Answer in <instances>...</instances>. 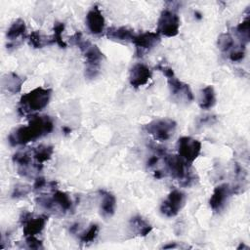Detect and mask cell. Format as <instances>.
<instances>
[{
  "label": "cell",
  "mask_w": 250,
  "mask_h": 250,
  "mask_svg": "<svg viewBox=\"0 0 250 250\" xmlns=\"http://www.w3.org/2000/svg\"><path fill=\"white\" fill-rule=\"evenodd\" d=\"M30 152H31V155H32L35 163H37L38 165L43 167L44 163L51 159L53 152H54V148L52 146L40 145L37 147L31 148Z\"/></svg>",
  "instance_id": "7402d4cb"
},
{
  "label": "cell",
  "mask_w": 250,
  "mask_h": 250,
  "mask_svg": "<svg viewBox=\"0 0 250 250\" xmlns=\"http://www.w3.org/2000/svg\"><path fill=\"white\" fill-rule=\"evenodd\" d=\"M134 36H135L134 30L125 26H118V27L111 26L106 30V37L110 40H114L118 42L132 43Z\"/></svg>",
  "instance_id": "44dd1931"
},
{
  "label": "cell",
  "mask_w": 250,
  "mask_h": 250,
  "mask_svg": "<svg viewBox=\"0 0 250 250\" xmlns=\"http://www.w3.org/2000/svg\"><path fill=\"white\" fill-rule=\"evenodd\" d=\"M177 128V123L171 118L154 119L144 126L146 132L154 140L165 142L168 141Z\"/></svg>",
  "instance_id": "8992f818"
},
{
  "label": "cell",
  "mask_w": 250,
  "mask_h": 250,
  "mask_svg": "<svg viewBox=\"0 0 250 250\" xmlns=\"http://www.w3.org/2000/svg\"><path fill=\"white\" fill-rule=\"evenodd\" d=\"M99 230H100L99 225L91 224L85 231L80 233V235H79L80 242L84 243V244H88V243L94 241L99 234Z\"/></svg>",
  "instance_id": "484cf974"
},
{
  "label": "cell",
  "mask_w": 250,
  "mask_h": 250,
  "mask_svg": "<svg viewBox=\"0 0 250 250\" xmlns=\"http://www.w3.org/2000/svg\"><path fill=\"white\" fill-rule=\"evenodd\" d=\"M241 248H245V249H248V246H246V245H244L243 243H240V245L237 247V249L239 250V249H241Z\"/></svg>",
  "instance_id": "836d02e7"
},
{
  "label": "cell",
  "mask_w": 250,
  "mask_h": 250,
  "mask_svg": "<svg viewBox=\"0 0 250 250\" xmlns=\"http://www.w3.org/2000/svg\"><path fill=\"white\" fill-rule=\"evenodd\" d=\"M31 187L26 185H17L12 191L13 198H21L26 196L31 191Z\"/></svg>",
  "instance_id": "f546056e"
},
{
  "label": "cell",
  "mask_w": 250,
  "mask_h": 250,
  "mask_svg": "<svg viewBox=\"0 0 250 250\" xmlns=\"http://www.w3.org/2000/svg\"><path fill=\"white\" fill-rule=\"evenodd\" d=\"M64 23L61 22V21H57L54 23V27H53V31L54 34L52 35L54 38L55 43L60 47V48H66L67 44L63 41L62 39V32L64 30Z\"/></svg>",
  "instance_id": "4316f807"
},
{
  "label": "cell",
  "mask_w": 250,
  "mask_h": 250,
  "mask_svg": "<svg viewBox=\"0 0 250 250\" xmlns=\"http://www.w3.org/2000/svg\"><path fill=\"white\" fill-rule=\"evenodd\" d=\"M235 34L240 41V45L246 46L250 41V21L249 18H246L239 22L235 27Z\"/></svg>",
  "instance_id": "d4e9b609"
},
{
  "label": "cell",
  "mask_w": 250,
  "mask_h": 250,
  "mask_svg": "<svg viewBox=\"0 0 250 250\" xmlns=\"http://www.w3.org/2000/svg\"><path fill=\"white\" fill-rule=\"evenodd\" d=\"M48 221V216L40 215L35 217L31 212L24 210L20 216V223L22 226V232L24 237L36 236L41 233L44 229L46 223Z\"/></svg>",
  "instance_id": "9c48e42d"
},
{
  "label": "cell",
  "mask_w": 250,
  "mask_h": 250,
  "mask_svg": "<svg viewBox=\"0 0 250 250\" xmlns=\"http://www.w3.org/2000/svg\"><path fill=\"white\" fill-rule=\"evenodd\" d=\"M163 249H172V248H181L180 245H177L176 242H171L169 244H166V245H163L162 246Z\"/></svg>",
  "instance_id": "1f68e13d"
},
{
  "label": "cell",
  "mask_w": 250,
  "mask_h": 250,
  "mask_svg": "<svg viewBox=\"0 0 250 250\" xmlns=\"http://www.w3.org/2000/svg\"><path fill=\"white\" fill-rule=\"evenodd\" d=\"M12 159L18 173L24 178H33L43 168L35 163L30 150H19L13 155Z\"/></svg>",
  "instance_id": "ba28073f"
},
{
  "label": "cell",
  "mask_w": 250,
  "mask_h": 250,
  "mask_svg": "<svg viewBox=\"0 0 250 250\" xmlns=\"http://www.w3.org/2000/svg\"><path fill=\"white\" fill-rule=\"evenodd\" d=\"M160 35L157 32L146 31L135 34L132 43L136 47V54L138 57L144 56L160 43Z\"/></svg>",
  "instance_id": "7c38bea8"
},
{
  "label": "cell",
  "mask_w": 250,
  "mask_h": 250,
  "mask_svg": "<svg viewBox=\"0 0 250 250\" xmlns=\"http://www.w3.org/2000/svg\"><path fill=\"white\" fill-rule=\"evenodd\" d=\"M198 104L201 109H210L216 104V93L213 86L208 85L204 87L199 96Z\"/></svg>",
  "instance_id": "603a6c76"
},
{
  "label": "cell",
  "mask_w": 250,
  "mask_h": 250,
  "mask_svg": "<svg viewBox=\"0 0 250 250\" xmlns=\"http://www.w3.org/2000/svg\"><path fill=\"white\" fill-rule=\"evenodd\" d=\"M35 201L39 206L47 211H56L64 214L73 209V202L69 194L57 188L52 191L51 196L40 194L36 197Z\"/></svg>",
  "instance_id": "5b68a950"
},
{
  "label": "cell",
  "mask_w": 250,
  "mask_h": 250,
  "mask_svg": "<svg viewBox=\"0 0 250 250\" xmlns=\"http://www.w3.org/2000/svg\"><path fill=\"white\" fill-rule=\"evenodd\" d=\"M99 193L102 198L101 204H100L101 216L104 219H108L112 217L115 213L116 198L111 192L104 189H100Z\"/></svg>",
  "instance_id": "ac0fdd59"
},
{
  "label": "cell",
  "mask_w": 250,
  "mask_h": 250,
  "mask_svg": "<svg viewBox=\"0 0 250 250\" xmlns=\"http://www.w3.org/2000/svg\"><path fill=\"white\" fill-rule=\"evenodd\" d=\"M155 151L163 158L165 172L170 177L185 187H188L194 182L195 176L190 171V165L179 154H169L164 147L158 146L155 147Z\"/></svg>",
  "instance_id": "3957f363"
},
{
  "label": "cell",
  "mask_w": 250,
  "mask_h": 250,
  "mask_svg": "<svg viewBox=\"0 0 250 250\" xmlns=\"http://www.w3.org/2000/svg\"><path fill=\"white\" fill-rule=\"evenodd\" d=\"M233 193L234 189L229 184H221L217 186L209 199L211 209L215 212L222 211Z\"/></svg>",
  "instance_id": "4fadbf2b"
},
{
  "label": "cell",
  "mask_w": 250,
  "mask_h": 250,
  "mask_svg": "<svg viewBox=\"0 0 250 250\" xmlns=\"http://www.w3.org/2000/svg\"><path fill=\"white\" fill-rule=\"evenodd\" d=\"M194 15H196V18H197V19H201V18H202V17H201V14H199L198 12H195Z\"/></svg>",
  "instance_id": "e575fe53"
},
{
  "label": "cell",
  "mask_w": 250,
  "mask_h": 250,
  "mask_svg": "<svg viewBox=\"0 0 250 250\" xmlns=\"http://www.w3.org/2000/svg\"><path fill=\"white\" fill-rule=\"evenodd\" d=\"M166 78H167V83H168L170 93L175 99L180 101H185L188 103H190L193 101L194 96L192 94L190 87L187 83H184L183 81L179 80L175 76V74Z\"/></svg>",
  "instance_id": "9a60e30c"
},
{
  "label": "cell",
  "mask_w": 250,
  "mask_h": 250,
  "mask_svg": "<svg viewBox=\"0 0 250 250\" xmlns=\"http://www.w3.org/2000/svg\"><path fill=\"white\" fill-rule=\"evenodd\" d=\"M26 247L28 249H43V244L42 241L39 240L36 236H27L25 237V241H24Z\"/></svg>",
  "instance_id": "4dcf8cb0"
},
{
  "label": "cell",
  "mask_w": 250,
  "mask_h": 250,
  "mask_svg": "<svg viewBox=\"0 0 250 250\" xmlns=\"http://www.w3.org/2000/svg\"><path fill=\"white\" fill-rule=\"evenodd\" d=\"M181 21L174 9H164L157 21V33L165 37H175L179 34Z\"/></svg>",
  "instance_id": "52a82bcc"
},
{
  "label": "cell",
  "mask_w": 250,
  "mask_h": 250,
  "mask_svg": "<svg viewBox=\"0 0 250 250\" xmlns=\"http://www.w3.org/2000/svg\"><path fill=\"white\" fill-rule=\"evenodd\" d=\"M129 228L132 233L142 237L146 236L152 230V226L150 223L140 215H136L130 219Z\"/></svg>",
  "instance_id": "ffe728a7"
},
{
  "label": "cell",
  "mask_w": 250,
  "mask_h": 250,
  "mask_svg": "<svg viewBox=\"0 0 250 250\" xmlns=\"http://www.w3.org/2000/svg\"><path fill=\"white\" fill-rule=\"evenodd\" d=\"M152 72L150 68L142 63L138 62L134 64L129 72V82L133 88H140L147 84V82L151 79Z\"/></svg>",
  "instance_id": "2e32d148"
},
{
  "label": "cell",
  "mask_w": 250,
  "mask_h": 250,
  "mask_svg": "<svg viewBox=\"0 0 250 250\" xmlns=\"http://www.w3.org/2000/svg\"><path fill=\"white\" fill-rule=\"evenodd\" d=\"M186 195L179 189H173L160 205V212L168 218L177 216L185 206Z\"/></svg>",
  "instance_id": "8fae6325"
},
{
  "label": "cell",
  "mask_w": 250,
  "mask_h": 250,
  "mask_svg": "<svg viewBox=\"0 0 250 250\" xmlns=\"http://www.w3.org/2000/svg\"><path fill=\"white\" fill-rule=\"evenodd\" d=\"M52 90L50 88L36 87L22 95L18 104V112L21 116L43 110L50 103Z\"/></svg>",
  "instance_id": "277c9868"
},
{
  "label": "cell",
  "mask_w": 250,
  "mask_h": 250,
  "mask_svg": "<svg viewBox=\"0 0 250 250\" xmlns=\"http://www.w3.org/2000/svg\"><path fill=\"white\" fill-rule=\"evenodd\" d=\"M86 25L93 35H101L104 30L105 20L98 5L93 6L86 15Z\"/></svg>",
  "instance_id": "e0dca14e"
},
{
  "label": "cell",
  "mask_w": 250,
  "mask_h": 250,
  "mask_svg": "<svg viewBox=\"0 0 250 250\" xmlns=\"http://www.w3.org/2000/svg\"><path fill=\"white\" fill-rule=\"evenodd\" d=\"M23 82H24V78L21 77L19 74L13 71L3 75L1 79L2 88L5 89L7 92L11 93L12 95H15L21 92Z\"/></svg>",
  "instance_id": "d6986e66"
},
{
  "label": "cell",
  "mask_w": 250,
  "mask_h": 250,
  "mask_svg": "<svg viewBox=\"0 0 250 250\" xmlns=\"http://www.w3.org/2000/svg\"><path fill=\"white\" fill-rule=\"evenodd\" d=\"M54 129V121L48 115H34L27 125L15 128L8 136L12 146H24L47 136Z\"/></svg>",
  "instance_id": "6da1fadb"
},
{
  "label": "cell",
  "mask_w": 250,
  "mask_h": 250,
  "mask_svg": "<svg viewBox=\"0 0 250 250\" xmlns=\"http://www.w3.org/2000/svg\"><path fill=\"white\" fill-rule=\"evenodd\" d=\"M217 45L222 52H228L234 47V40L229 33H222L218 37Z\"/></svg>",
  "instance_id": "83f0119b"
},
{
  "label": "cell",
  "mask_w": 250,
  "mask_h": 250,
  "mask_svg": "<svg viewBox=\"0 0 250 250\" xmlns=\"http://www.w3.org/2000/svg\"><path fill=\"white\" fill-rule=\"evenodd\" d=\"M69 41L72 45L76 46L86 59L85 62V77L88 79L96 78L101 69V62L104 59V55L98 46L92 44L89 40L85 39L80 31L75 32L70 36Z\"/></svg>",
  "instance_id": "7a4b0ae2"
},
{
  "label": "cell",
  "mask_w": 250,
  "mask_h": 250,
  "mask_svg": "<svg viewBox=\"0 0 250 250\" xmlns=\"http://www.w3.org/2000/svg\"><path fill=\"white\" fill-rule=\"evenodd\" d=\"M178 154L188 164H191L201 152V143L188 136L181 137L177 142Z\"/></svg>",
  "instance_id": "30bf717a"
},
{
  "label": "cell",
  "mask_w": 250,
  "mask_h": 250,
  "mask_svg": "<svg viewBox=\"0 0 250 250\" xmlns=\"http://www.w3.org/2000/svg\"><path fill=\"white\" fill-rule=\"evenodd\" d=\"M54 43L55 41L53 36H46L37 30L32 31L28 36V44L34 49H41Z\"/></svg>",
  "instance_id": "cb8c5ba5"
},
{
  "label": "cell",
  "mask_w": 250,
  "mask_h": 250,
  "mask_svg": "<svg viewBox=\"0 0 250 250\" xmlns=\"http://www.w3.org/2000/svg\"><path fill=\"white\" fill-rule=\"evenodd\" d=\"M26 36V24L23 20L17 19L9 26L6 32V37L8 39L7 49H15L21 44Z\"/></svg>",
  "instance_id": "5bb4252c"
},
{
  "label": "cell",
  "mask_w": 250,
  "mask_h": 250,
  "mask_svg": "<svg viewBox=\"0 0 250 250\" xmlns=\"http://www.w3.org/2000/svg\"><path fill=\"white\" fill-rule=\"evenodd\" d=\"M62 132H63L65 135H67V134H69V133L71 132V129H70L69 127H67V126H63V127H62Z\"/></svg>",
  "instance_id": "d6a6232c"
},
{
  "label": "cell",
  "mask_w": 250,
  "mask_h": 250,
  "mask_svg": "<svg viewBox=\"0 0 250 250\" xmlns=\"http://www.w3.org/2000/svg\"><path fill=\"white\" fill-rule=\"evenodd\" d=\"M245 57V46L239 45L238 47H233L231 52L229 53V60L232 62H240Z\"/></svg>",
  "instance_id": "f1b7e54d"
}]
</instances>
